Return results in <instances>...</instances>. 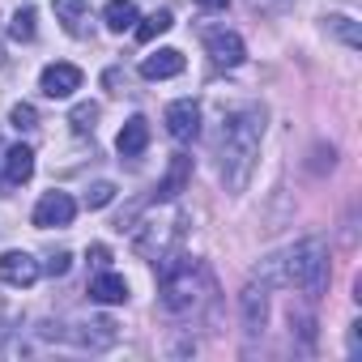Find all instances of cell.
I'll return each instance as SVG.
<instances>
[{
    "mask_svg": "<svg viewBox=\"0 0 362 362\" xmlns=\"http://www.w3.org/2000/svg\"><path fill=\"white\" fill-rule=\"evenodd\" d=\"M260 136H264V111L243 107L226 119L222 128V179L230 192H243L260 158Z\"/></svg>",
    "mask_w": 362,
    "mask_h": 362,
    "instance_id": "cell-1",
    "label": "cell"
},
{
    "mask_svg": "<svg viewBox=\"0 0 362 362\" xmlns=\"http://www.w3.org/2000/svg\"><path fill=\"white\" fill-rule=\"evenodd\" d=\"M281 281L286 286H298L303 294H324L328 286V252L320 239H303L298 247H290L281 256Z\"/></svg>",
    "mask_w": 362,
    "mask_h": 362,
    "instance_id": "cell-2",
    "label": "cell"
},
{
    "mask_svg": "<svg viewBox=\"0 0 362 362\" xmlns=\"http://www.w3.org/2000/svg\"><path fill=\"white\" fill-rule=\"evenodd\" d=\"M158 286H162V307L170 315H184L192 311L197 303V290H201V269L188 260V256H166L158 264Z\"/></svg>",
    "mask_w": 362,
    "mask_h": 362,
    "instance_id": "cell-3",
    "label": "cell"
},
{
    "mask_svg": "<svg viewBox=\"0 0 362 362\" xmlns=\"http://www.w3.org/2000/svg\"><path fill=\"white\" fill-rule=\"evenodd\" d=\"M166 132H170L179 145L197 141V136H201V107H197L192 98H184V103H170V107H166Z\"/></svg>",
    "mask_w": 362,
    "mask_h": 362,
    "instance_id": "cell-4",
    "label": "cell"
},
{
    "mask_svg": "<svg viewBox=\"0 0 362 362\" xmlns=\"http://www.w3.org/2000/svg\"><path fill=\"white\" fill-rule=\"evenodd\" d=\"M77 214V201L69 192H47L39 205H35V226L39 230H52V226H69Z\"/></svg>",
    "mask_w": 362,
    "mask_h": 362,
    "instance_id": "cell-5",
    "label": "cell"
},
{
    "mask_svg": "<svg viewBox=\"0 0 362 362\" xmlns=\"http://www.w3.org/2000/svg\"><path fill=\"white\" fill-rule=\"evenodd\" d=\"M39 260L30 252H5L0 256V277H5L9 286H35L39 281Z\"/></svg>",
    "mask_w": 362,
    "mask_h": 362,
    "instance_id": "cell-6",
    "label": "cell"
},
{
    "mask_svg": "<svg viewBox=\"0 0 362 362\" xmlns=\"http://www.w3.org/2000/svg\"><path fill=\"white\" fill-rule=\"evenodd\" d=\"M205 47H209V56H214V64H226V69H235V64H243V39L235 35V30H209L205 35Z\"/></svg>",
    "mask_w": 362,
    "mask_h": 362,
    "instance_id": "cell-7",
    "label": "cell"
},
{
    "mask_svg": "<svg viewBox=\"0 0 362 362\" xmlns=\"http://www.w3.org/2000/svg\"><path fill=\"white\" fill-rule=\"evenodd\" d=\"M39 86H43L47 98H69L81 86V69L77 64H47L43 77H39Z\"/></svg>",
    "mask_w": 362,
    "mask_h": 362,
    "instance_id": "cell-8",
    "label": "cell"
},
{
    "mask_svg": "<svg viewBox=\"0 0 362 362\" xmlns=\"http://www.w3.org/2000/svg\"><path fill=\"white\" fill-rule=\"evenodd\" d=\"M188 179H192V158L188 153H175L170 158V170H166V179L153 188V201H175L179 192L188 188Z\"/></svg>",
    "mask_w": 362,
    "mask_h": 362,
    "instance_id": "cell-9",
    "label": "cell"
},
{
    "mask_svg": "<svg viewBox=\"0 0 362 362\" xmlns=\"http://www.w3.org/2000/svg\"><path fill=\"white\" fill-rule=\"evenodd\" d=\"M179 73H184V52H175V47H162V52L141 60L145 81H162V77H179Z\"/></svg>",
    "mask_w": 362,
    "mask_h": 362,
    "instance_id": "cell-10",
    "label": "cell"
},
{
    "mask_svg": "<svg viewBox=\"0 0 362 362\" xmlns=\"http://www.w3.org/2000/svg\"><path fill=\"white\" fill-rule=\"evenodd\" d=\"M145 145H149V119H145V115H132V119L119 128L115 149H119V158H136V153H145Z\"/></svg>",
    "mask_w": 362,
    "mask_h": 362,
    "instance_id": "cell-11",
    "label": "cell"
},
{
    "mask_svg": "<svg viewBox=\"0 0 362 362\" xmlns=\"http://www.w3.org/2000/svg\"><path fill=\"white\" fill-rule=\"evenodd\" d=\"M35 175V149L30 145H9L5 149V184H26V179Z\"/></svg>",
    "mask_w": 362,
    "mask_h": 362,
    "instance_id": "cell-12",
    "label": "cell"
},
{
    "mask_svg": "<svg viewBox=\"0 0 362 362\" xmlns=\"http://www.w3.org/2000/svg\"><path fill=\"white\" fill-rule=\"evenodd\" d=\"M56 18L64 22V30L73 39L90 35V5H86V0H56Z\"/></svg>",
    "mask_w": 362,
    "mask_h": 362,
    "instance_id": "cell-13",
    "label": "cell"
},
{
    "mask_svg": "<svg viewBox=\"0 0 362 362\" xmlns=\"http://www.w3.org/2000/svg\"><path fill=\"white\" fill-rule=\"evenodd\" d=\"M90 298H94V303H124V298H128V281H124L119 273L98 269V277L90 281Z\"/></svg>",
    "mask_w": 362,
    "mask_h": 362,
    "instance_id": "cell-14",
    "label": "cell"
},
{
    "mask_svg": "<svg viewBox=\"0 0 362 362\" xmlns=\"http://www.w3.org/2000/svg\"><path fill=\"white\" fill-rule=\"evenodd\" d=\"M264 315H269L264 286H247V290H243V328H247V332H260V328H264Z\"/></svg>",
    "mask_w": 362,
    "mask_h": 362,
    "instance_id": "cell-15",
    "label": "cell"
},
{
    "mask_svg": "<svg viewBox=\"0 0 362 362\" xmlns=\"http://www.w3.org/2000/svg\"><path fill=\"white\" fill-rule=\"evenodd\" d=\"M103 18H107V26H111L115 35H124V30L136 26V5H132V0H107Z\"/></svg>",
    "mask_w": 362,
    "mask_h": 362,
    "instance_id": "cell-16",
    "label": "cell"
},
{
    "mask_svg": "<svg viewBox=\"0 0 362 362\" xmlns=\"http://www.w3.org/2000/svg\"><path fill=\"white\" fill-rule=\"evenodd\" d=\"M170 26H175V22H170V9H158V13H149V18L136 26V39H141V43H153V39L166 35Z\"/></svg>",
    "mask_w": 362,
    "mask_h": 362,
    "instance_id": "cell-17",
    "label": "cell"
},
{
    "mask_svg": "<svg viewBox=\"0 0 362 362\" xmlns=\"http://www.w3.org/2000/svg\"><path fill=\"white\" fill-rule=\"evenodd\" d=\"M98 103H77L73 111H69V124H73V132H94V124H98Z\"/></svg>",
    "mask_w": 362,
    "mask_h": 362,
    "instance_id": "cell-18",
    "label": "cell"
},
{
    "mask_svg": "<svg viewBox=\"0 0 362 362\" xmlns=\"http://www.w3.org/2000/svg\"><path fill=\"white\" fill-rule=\"evenodd\" d=\"M9 35H13L18 43H30V39H35V9H30V5L13 13V22H9Z\"/></svg>",
    "mask_w": 362,
    "mask_h": 362,
    "instance_id": "cell-19",
    "label": "cell"
},
{
    "mask_svg": "<svg viewBox=\"0 0 362 362\" xmlns=\"http://www.w3.org/2000/svg\"><path fill=\"white\" fill-rule=\"evenodd\" d=\"M115 201V184H107V179H98V184L86 192V209H107Z\"/></svg>",
    "mask_w": 362,
    "mask_h": 362,
    "instance_id": "cell-20",
    "label": "cell"
},
{
    "mask_svg": "<svg viewBox=\"0 0 362 362\" xmlns=\"http://www.w3.org/2000/svg\"><path fill=\"white\" fill-rule=\"evenodd\" d=\"M328 22H332V30H337L349 47H362V35H358V26H354L349 18H328Z\"/></svg>",
    "mask_w": 362,
    "mask_h": 362,
    "instance_id": "cell-21",
    "label": "cell"
},
{
    "mask_svg": "<svg viewBox=\"0 0 362 362\" xmlns=\"http://www.w3.org/2000/svg\"><path fill=\"white\" fill-rule=\"evenodd\" d=\"M9 119H13V128H35V124H39V111H35L30 103H18V107L9 111Z\"/></svg>",
    "mask_w": 362,
    "mask_h": 362,
    "instance_id": "cell-22",
    "label": "cell"
},
{
    "mask_svg": "<svg viewBox=\"0 0 362 362\" xmlns=\"http://www.w3.org/2000/svg\"><path fill=\"white\" fill-rule=\"evenodd\" d=\"M69 264H73V256H69V252H56V256H47V264H43V269H47V277H64V273H69Z\"/></svg>",
    "mask_w": 362,
    "mask_h": 362,
    "instance_id": "cell-23",
    "label": "cell"
},
{
    "mask_svg": "<svg viewBox=\"0 0 362 362\" xmlns=\"http://www.w3.org/2000/svg\"><path fill=\"white\" fill-rule=\"evenodd\" d=\"M90 260H94V269H107V264H111V252H107L103 243H94V247H90Z\"/></svg>",
    "mask_w": 362,
    "mask_h": 362,
    "instance_id": "cell-24",
    "label": "cell"
},
{
    "mask_svg": "<svg viewBox=\"0 0 362 362\" xmlns=\"http://www.w3.org/2000/svg\"><path fill=\"white\" fill-rule=\"evenodd\" d=\"M349 354H354V358L362 354V324H354V328H349Z\"/></svg>",
    "mask_w": 362,
    "mask_h": 362,
    "instance_id": "cell-25",
    "label": "cell"
},
{
    "mask_svg": "<svg viewBox=\"0 0 362 362\" xmlns=\"http://www.w3.org/2000/svg\"><path fill=\"white\" fill-rule=\"evenodd\" d=\"M197 5H201V9H226L230 0H197Z\"/></svg>",
    "mask_w": 362,
    "mask_h": 362,
    "instance_id": "cell-26",
    "label": "cell"
},
{
    "mask_svg": "<svg viewBox=\"0 0 362 362\" xmlns=\"http://www.w3.org/2000/svg\"><path fill=\"white\" fill-rule=\"evenodd\" d=\"M0 64H5V43H0Z\"/></svg>",
    "mask_w": 362,
    "mask_h": 362,
    "instance_id": "cell-27",
    "label": "cell"
}]
</instances>
